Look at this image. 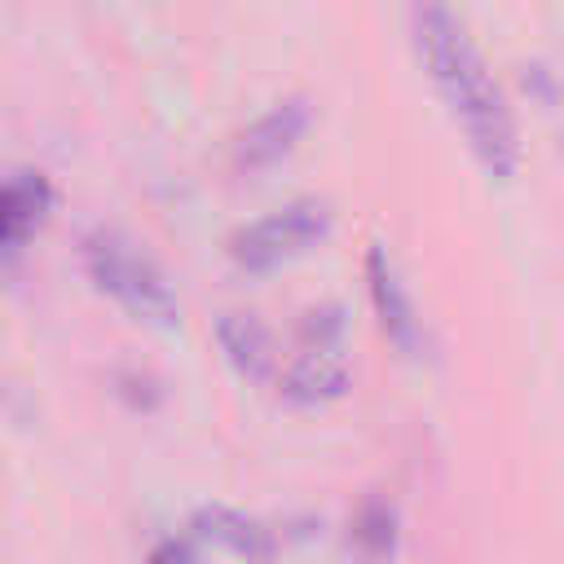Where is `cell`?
<instances>
[{
	"instance_id": "1",
	"label": "cell",
	"mask_w": 564,
	"mask_h": 564,
	"mask_svg": "<svg viewBox=\"0 0 564 564\" xmlns=\"http://www.w3.org/2000/svg\"><path fill=\"white\" fill-rule=\"evenodd\" d=\"M410 35H414V48H419L436 93L445 97L471 154L480 159V167L489 176H516L520 128H516L502 84L494 79L489 62L480 57L467 26L441 4H419V9H410Z\"/></svg>"
},
{
	"instance_id": "2",
	"label": "cell",
	"mask_w": 564,
	"mask_h": 564,
	"mask_svg": "<svg viewBox=\"0 0 564 564\" xmlns=\"http://www.w3.org/2000/svg\"><path fill=\"white\" fill-rule=\"evenodd\" d=\"M79 256H84L88 282L97 291H106L115 304H123L132 317L154 322V326H172L181 317V300H176L172 278L123 229H115V225L88 229L84 242H79Z\"/></svg>"
},
{
	"instance_id": "3",
	"label": "cell",
	"mask_w": 564,
	"mask_h": 564,
	"mask_svg": "<svg viewBox=\"0 0 564 564\" xmlns=\"http://www.w3.org/2000/svg\"><path fill=\"white\" fill-rule=\"evenodd\" d=\"M335 225V212L326 198H291L247 225H238L225 242L229 260L247 273H260V269H273V264H286L295 256H304L308 247H317Z\"/></svg>"
},
{
	"instance_id": "4",
	"label": "cell",
	"mask_w": 564,
	"mask_h": 564,
	"mask_svg": "<svg viewBox=\"0 0 564 564\" xmlns=\"http://www.w3.org/2000/svg\"><path fill=\"white\" fill-rule=\"evenodd\" d=\"M366 286H370V304H375V317H379V330L405 352V357H419L427 348V330H423V317H419V304L392 260V251L383 242H370L366 247Z\"/></svg>"
},
{
	"instance_id": "5",
	"label": "cell",
	"mask_w": 564,
	"mask_h": 564,
	"mask_svg": "<svg viewBox=\"0 0 564 564\" xmlns=\"http://www.w3.org/2000/svg\"><path fill=\"white\" fill-rule=\"evenodd\" d=\"M313 123V101L304 93H291V97H278L269 110H260L234 141V167L242 172H264L273 163H282L295 141L308 132Z\"/></svg>"
},
{
	"instance_id": "6",
	"label": "cell",
	"mask_w": 564,
	"mask_h": 564,
	"mask_svg": "<svg viewBox=\"0 0 564 564\" xmlns=\"http://www.w3.org/2000/svg\"><path fill=\"white\" fill-rule=\"evenodd\" d=\"M216 344L229 357V366L247 379H269L278 375V344L273 330L260 313L251 308H225L216 317Z\"/></svg>"
},
{
	"instance_id": "7",
	"label": "cell",
	"mask_w": 564,
	"mask_h": 564,
	"mask_svg": "<svg viewBox=\"0 0 564 564\" xmlns=\"http://www.w3.org/2000/svg\"><path fill=\"white\" fill-rule=\"evenodd\" d=\"M194 538L216 542L229 555L251 560V564H269L273 551H278V533L264 520H256L247 511H234V507H220V502H207V507L194 511Z\"/></svg>"
},
{
	"instance_id": "8",
	"label": "cell",
	"mask_w": 564,
	"mask_h": 564,
	"mask_svg": "<svg viewBox=\"0 0 564 564\" xmlns=\"http://www.w3.org/2000/svg\"><path fill=\"white\" fill-rule=\"evenodd\" d=\"M53 207V185L44 172H13L0 181V256L18 251Z\"/></svg>"
},
{
	"instance_id": "9",
	"label": "cell",
	"mask_w": 564,
	"mask_h": 564,
	"mask_svg": "<svg viewBox=\"0 0 564 564\" xmlns=\"http://www.w3.org/2000/svg\"><path fill=\"white\" fill-rule=\"evenodd\" d=\"M348 388V361L344 348H300L286 370H278V392L300 405L330 401Z\"/></svg>"
},
{
	"instance_id": "10",
	"label": "cell",
	"mask_w": 564,
	"mask_h": 564,
	"mask_svg": "<svg viewBox=\"0 0 564 564\" xmlns=\"http://www.w3.org/2000/svg\"><path fill=\"white\" fill-rule=\"evenodd\" d=\"M352 542H357V551L370 555V560L392 555V546H397V511H392L383 498L361 502V511H357V520H352Z\"/></svg>"
},
{
	"instance_id": "11",
	"label": "cell",
	"mask_w": 564,
	"mask_h": 564,
	"mask_svg": "<svg viewBox=\"0 0 564 564\" xmlns=\"http://www.w3.org/2000/svg\"><path fill=\"white\" fill-rule=\"evenodd\" d=\"M344 308L339 304H313L300 313V344L304 348H344Z\"/></svg>"
},
{
	"instance_id": "12",
	"label": "cell",
	"mask_w": 564,
	"mask_h": 564,
	"mask_svg": "<svg viewBox=\"0 0 564 564\" xmlns=\"http://www.w3.org/2000/svg\"><path fill=\"white\" fill-rule=\"evenodd\" d=\"M150 564H198V555H194V538H185V533H167V538H159L154 551H150Z\"/></svg>"
},
{
	"instance_id": "13",
	"label": "cell",
	"mask_w": 564,
	"mask_h": 564,
	"mask_svg": "<svg viewBox=\"0 0 564 564\" xmlns=\"http://www.w3.org/2000/svg\"><path fill=\"white\" fill-rule=\"evenodd\" d=\"M520 70H524V84H529L533 93H542V97H555V84H551V70H546V66L529 62V66H520Z\"/></svg>"
}]
</instances>
